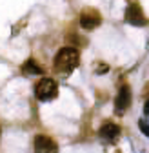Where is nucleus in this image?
Returning a JSON list of instances; mask_svg holds the SVG:
<instances>
[{"label": "nucleus", "mask_w": 149, "mask_h": 153, "mask_svg": "<svg viewBox=\"0 0 149 153\" xmlns=\"http://www.w3.org/2000/svg\"><path fill=\"white\" fill-rule=\"evenodd\" d=\"M55 69L58 73L69 75L73 69H77L80 64V53L77 48H62L55 56Z\"/></svg>", "instance_id": "1"}, {"label": "nucleus", "mask_w": 149, "mask_h": 153, "mask_svg": "<svg viewBox=\"0 0 149 153\" xmlns=\"http://www.w3.org/2000/svg\"><path fill=\"white\" fill-rule=\"evenodd\" d=\"M58 95V84L55 82L49 76H44L38 82L35 84V97L38 99L40 102H49V100H55Z\"/></svg>", "instance_id": "2"}, {"label": "nucleus", "mask_w": 149, "mask_h": 153, "mask_svg": "<svg viewBox=\"0 0 149 153\" xmlns=\"http://www.w3.org/2000/svg\"><path fill=\"white\" fill-rule=\"evenodd\" d=\"M131 100H133V95H131V88L127 84L120 86L118 93H117V99H115V113L117 115H124L129 106H131Z\"/></svg>", "instance_id": "3"}, {"label": "nucleus", "mask_w": 149, "mask_h": 153, "mask_svg": "<svg viewBox=\"0 0 149 153\" xmlns=\"http://www.w3.org/2000/svg\"><path fill=\"white\" fill-rule=\"evenodd\" d=\"M120 135H122L120 126H118L117 122H111V120H105V122L100 126V129H98V137H100L102 140L109 142V144L117 142V140L120 139Z\"/></svg>", "instance_id": "4"}, {"label": "nucleus", "mask_w": 149, "mask_h": 153, "mask_svg": "<svg viewBox=\"0 0 149 153\" xmlns=\"http://www.w3.org/2000/svg\"><path fill=\"white\" fill-rule=\"evenodd\" d=\"M33 151L35 153H58V146L47 135H35L33 137Z\"/></svg>", "instance_id": "5"}, {"label": "nucleus", "mask_w": 149, "mask_h": 153, "mask_svg": "<svg viewBox=\"0 0 149 153\" xmlns=\"http://www.w3.org/2000/svg\"><path fill=\"white\" fill-rule=\"evenodd\" d=\"M124 18H125V22H127V24H131V26H138V27H144V26L147 24V16L144 15L142 7H140L138 4H131V6H127Z\"/></svg>", "instance_id": "6"}, {"label": "nucleus", "mask_w": 149, "mask_h": 153, "mask_svg": "<svg viewBox=\"0 0 149 153\" xmlns=\"http://www.w3.org/2000/svg\"><path fill=\"white\" fill-rule=\"evenodd\" d=\"M78 22H80V26H82L84 29L91 31V29H95V27H98V26L102 24V16H100L97 11L87 9V11L80 13V16H78Z\"/></svg>", "instance_id": "7"}, {"label": "nucleus", "mask_w": 149, "mask_h": 153, "mask_svg": "<svg viewBox=\"0 0 149 153\" xmlns=\"http://www.w3.org/2000/svg\"><path fill=\"white\" fill-rule=\"evenodd\" d=\"M22 73L27 75V76H35V75H44V69L38 66V62H36V60L29 59V60H26L22 64Z\"/></svg>", "instance_id": "8"}, {"label": "nucleus", "mask_w": 149, "mask_h": 153, "mask_svg": "<svg viewBox=\"0 0 149 153\" xmlns=\"http://www.w3.org/2000/svg\"><path fill=\"white\" fill-rule=\"evenodd\" d=\"M138 128H140V131L144 133L145 137H149V120H145V119H140V120H138Z\"/></svg>", "instance_id": "9"}, {"label": "nucleus", "mask_w": 149, "mask_h": 153, "mask_svg": "<svg viewBox=\"0 0 149 153\" xmlns=\"http://www.w3.org/2000/svg\"><path fill=\"white\" fill-rule=\"evenodd\" d=\"M102 66H98L97 68V73H105V71H109V66L107 64H104V62H100Z\"/></svg>", "instance_id": "10"}, {"label": "nucleus", "mask_w": 149, "mask_h": 153, "mask_svg": "<svg viewBox=\"0 0 149 153\" xmlns=\"http://www.w3.org/2000/svg\"><path fill=\"white\" fill-rule=\"evenodd\" d=\"M144 113H145V115H149V100H147V102H145V106H144Z\"/></svg>", "instance_id": "11"}, {"label": "nucleus", "mask_w": 149, "mask_h": 153, "mask_svg": "<svg viewBox=\"0 0 149 153\" xmlns=\"http://www.w3.org/2000/svg\"><path fill=\"white\" fill-rule=\"evenodd\" d=\"M0 137H2V129H0Z\"/></svg>", "instance_id": "12"}]
</instances>
